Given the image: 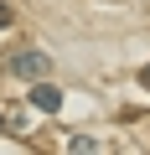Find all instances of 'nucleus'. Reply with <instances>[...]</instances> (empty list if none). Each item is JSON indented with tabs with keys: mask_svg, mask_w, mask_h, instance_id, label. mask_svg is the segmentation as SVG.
<instances>
[{
	"mask_svg": "<svg viewBox=\"0 0 150 155\" xmlns=\"http://www.w3.org/2000/svg\"><path fill=\"white\" fill-rule=\"evenodd\" d=\"M52 62H47V52H21V57H11V72L16 78H42Z\"/></svg>",
	"mask_w": 150,
	"mask_h": 155,
	"instance_id": "1",
	"label": "nucleus"
},
{
	"mask_svg": "<svg viewBox=\"0 0 150 155\" xmlns=\"http://www.w3.org/2000/svg\"><path fill=\"white\" fill-rule=\"evenodd\" d=\"M31 104H36L42 114H57V109H62V88H57V83H36V88H31Z\"/></svg>",
	"mask_w": 150,
	"mask_h": 155,
	"instance_id": "2",
	"label": "nucleus"
},
{
	"mask_svg": "<svg viewBox=\"0 0 150 155\" xmlns=\"http://www.w3.org/2000/svg\"><path fill=\"white\" fill-rule=\"evenodd\" d=\"M67 150H72V155H88V150H98V140H93V134H72Z\"/></svg>",
	"mask_w": 150,
	"mask_h": 155,
	"instance_id": "3",
	"label": "nucleus"
},
{
	"mask_svg": "<svg viewBox=\"0 0 150 155\" xmlns=\"http://www.w3.org/2000/svg\"><path fill=\"white\" fill-rule=\"evenodd\" d=\"M140 88H150V62H145V67H140Z\"/></svg>",
	"mask_w": 150,
	"mask_h": 155,
	"instance_id": "4",
	"label": "nucleus"
},
{
	"mask_svg": "<svg viewBox=\"0 0 150 155\" xmlns=\"http://www.w3.org/2000/svg\"><path fill=\"white\" fill-rule=\"evenodd\" d=\"M0 26H11V11H5V5H0Z\"/></svg>",
	"mask_w": 150,
	"mask_h": 155,
	"instance_id": "5",
	"label": "nucleus"
},
{
	"mask_svg": "<svg viewBox=\"0 0 150 155\" xmlns=\"http://www.w3.org/2000/svg\"><path fill=\"white\" fill-rule=\"evenodd\" d=\"M0 129H5V114H0Z\"/></svg>",
	"mask_w": 150,
	"mask_h": 155,
	"instance_id": "6",
	"label": "nucleus"
}]
</instances>
